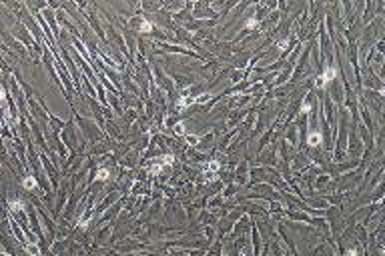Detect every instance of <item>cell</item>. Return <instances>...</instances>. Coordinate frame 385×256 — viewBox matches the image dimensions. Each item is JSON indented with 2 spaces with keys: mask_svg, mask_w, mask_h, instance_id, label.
Wrapping results in <instances>:
<instances>
[{
  "mask_svg": "<svg viewBox=\"0 0 385 256\" xmlns=\"http://www.w3.org/2000/svg\"><path fill=\"white\" fill-rule=\"evenodd\" d=\"M191 100H193V98H189V96H183V98H181L179 102H177V108H185V106H187V104H189Z\"/></svg>",
  "mask_w": 385,
  "mask_h": 256,
  "instance_id": "52a82bcc",
  "label": "cell"
},
{
  "mask_svg": "<svg viewBox=\"0 0 385 256\" xmlns=\"http://www.w3.org/2000/svg\"><path fill=\"white\" fill-rule=\"evenodd\" d=\"M151 28H153V24H151V22H147V20H142V22H141V30L142 32H151Z\"/></svg>",
  "mask_w": 385,
  "mask_h": 256,
  "instance_id": "9c48e42d",
  "label": "cell"
},
{
  "mask_svg": "<svg viewBox=\"0 0 385 256\" xmlns=\"http://www.w3.org/2000/svg\"><path fill=\"white\" fill-rule=\"evenodd\" d=\"M24 248H26V252H28V254H34V256L40 252V250H38V246H36V244H26Z\"/></svg>",
  "mask_w": 385,
  "mask_h": 256,
  "instance_id": "8992f818",
  "label": "cell"
},
{
  "mask_svg": "<svg viewBox=\"0 0 385 256\" xmlns=\"http://www.w3.org/2000/svg\"><path fill=\"white\" fill-rule=\"evenodd\" d=\"M189 142L195 144V142H199V138H197V136H189Z\"/></svg>",
  "mask_w": 385,
  "mask_h": 256,
  "instance_id": "4fadbf2b",
  "label": "cell"
},
{
  "mask_svg": "<svg viewBox=\"0 0 385 256\" xmlns=\"http://www.w3.org/2000/svg\"><path fill=\"white\" fill-rule=\"evenodd\" d=\"M321 140V134H317V132H313V134H309V144L311 146H315V144H319Z\"/></svg>",
  "mask_w": 385,
  "mask_h": 256,
  "instance_id": "3957f363",
  "label": "cell"
},
{
  "mask_svg": "<svg viewBox=\"0 0 385 256\" xmlns=\"http://www.w3.org/2000/svg\"><path fill=\"white\" fill-rule=\"evenodd\" d=\"M24 188H28V190H32V188H36V178H32V176H26L24 178Z\"/></svg>",
  "mask_w": 385,
  "mask_h": 256,
  "instance_id": "7a4b0ae2",
  "label": "cell"
},
{
  "mask_svg": "<svg viewBox=\"0 0 385 256\" xmlns=\"http://www.w3.org/2000/svg\"><path fill=\"white\" fill-rule=\"evenodd\" d=\"M8 204H10V208H12V210H14V212H16V210H20V208H22V202H20V200H10V202H8Z\"/></svg>",
  "mask_w": 385,
  "mask_h": 256,
  "instance_id": "ba28073f",
  "label": "cell"
},
{
  "mask_svg": "<svg viewBox=\"0 0 385 256\" xmlns=\"http://www.w3.org/2000/svg\"><path fill=\"white\" fill-rule=\"evenodd\" d=\"M108 178V170L107 168H100L98 172H96V180H107Z\"/></svg>",
  "mask_w": 385,
  "mask_h": 256,
  "instance_id": "5b68a950",
  "label": "cell"
},
{
  "mask_svg": "<svg viewBox=\"0 0 385 256\" xmlns=\"http://www.w3.org/2000/svg\"><path fill=\"white\" fill-rule=\"evenodd\" d=\"M247 26H257V20H255V18H251V20L247 22Z\"/></svg>",
  "mask_w": 385,
  "mask_h": 256,
  "instance_id": "7c38bea8",
  "label": "cell"
},
{
  "mask_svg": "<svg viewBox=\"0 0 385 256\" xmlns=\"http://www.w3.org/2000/svg\"><path fill=\"white\" fill-rule=\"evenodd\" d=\"M335 74H337V72H335V68H327V70H325V72H323V76H321V78H319V80H317V82H315V84H317V86H319V88H323V86H327V84H329V82H331V80H333V78H335Z\"/></svg>",
  "mask_w": 385,
  "mask_h": 256,
  "instance_id": "6da1fadb",
  "label": "cell"
},
{
  "mask_svg": "<svg viewBox=\"0 0 385 256\" xmlns=\"http://www.w3.org/2000/svg\"><path fill=\"white\" fill-rule=\"evenodd\" d=\"M175 132H177L179 136H183V134H185V124H181V122H179V124L175 126Z\"/></svg>",
  "mask_w": 385,
  "mask_h": 256,
  "instance_id": "30bf717a",
  "label": "cell"
},
{
  "mask_svg": "<svg viewBox=\"0 0 385 256\" xmlns=\"http://www.w3.org/2000/svg\"><path fill=\"white\" fill-rule=\"evenodd\" d=\"M205 170H207V172H215V170H219V162L217 160H211L209 164L205 166Z\"/></svg>",
  "mask_w": 385,
  "mask_h": 256,
  "instance_id": "277c9868",
  "label": "cell"
},
{
  "mask_svg": "<svg viewBox=\"0 0 385 256\" xmlns=\"http://www.w3.org/2000/svg\"><path fill=\"white\" fill-rule=\"evenodd\" d=\"M88 220H90V216H84V218L80 220V226H82V228H84V226H86V222H88Z\"/></svg>",
  "mask_w": 385,
  "mask_h": 256,
  "instance_id": "8fae6325",
  "label": "cell"
}]
</instances>
